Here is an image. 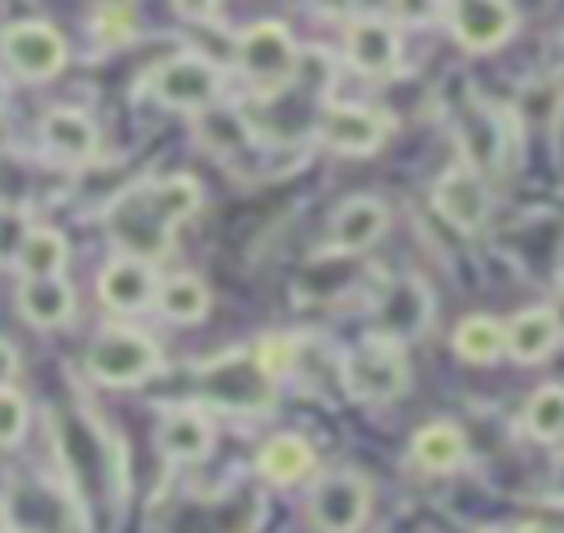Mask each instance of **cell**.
<instances>
[{"mask_svg": "<svg viewBox=\"0 0 564 533\" xmlns=\"http://www.w3.org/2000/svg\"><path fill=\"white\" fill-rule=\"evenodd\" d=\"M560 326L551 317L546 304H533V308H520L511 322H502V352H511L520 366H538L542 357L555 352L560 344Z\"/></svg>", "mask_w": 564, "mask_h": 533, "instance_id": "cell-17", "label": "cell"}, {"mask_svg": "<svg viewBox=\"0 0 564 533\" xmlns=\"http://www.w3.org/2000/svg\"><path fill=\"white\" fill-rule=\"evenodd\" d=\"M256 366L269 374V379H282V374H291V366H295V339H282V335H269V339H260L256 344Z\"/></svg>", "mask_w": 564, "mask_h": 533, "instance_id": "cell-30", "label": "cell"}, {"mask_svg": "<svg viewBox=\"0 0 564 533\" xmlns=\"http://www.w3.org/2000/svg\"><path fill=\"white\" fill-rule=\"evenodd\" d=\"M520 427H524V436H533L542 445L546 440H564V383L538 388L520 410Z\"/></svg>", "mask_w": 564, "mask_h": 533, "instance_id": "cell-26", "label": "cell"}, {"mask_svg": "<svg viewBox=\"0 0 564 533\" xmlns=\"http://www.w3.org/2000/svg\"><path fill=\"white\" fill-rule=\"evenodd\" d=\"M18 313L40 330H57L75 317V291L66 278H22Z\"/></svg>", "mask_w": 564, "mask_h": 533, "instance_id": "cell-19", "label": "cell"}, {"mask_svg": "<svg viewBox=\"0 0 564 533\" xmlns=\"http://www.w3.org/2000/svg\"><path fill=\"white\" fill-rule=\"evenodd\" d=\"M4 97H9V93H4V79H0V110H4Z\"/></svg>", "mask_w": 564, "mask_h": 533, "instance_id": "cell-39", "label": "cell"}, {"mask_svg": "<svg viewBox=\"0 0 564 533\" xmlns=\"http://www.w3.org/2000/svg\"><path fill=\"white\" fill-rule=\"evenodd\" d=\"M344 388L357 401H397L410 388L405 348L383 339V335H366L344 357Z\"/></svg>", "mask_w": 564, "mask_h": 533, "instance_id": "cell-3", "label": "cell"}, {"mask_svg": "<svg viewBox=\"0 0 564 533\" xmlns=\"http://www.w3.org/2000/svg\"><path fill=\"white\" fill-rule=\"evenodd\" d=\"M458 141H463V163L476 167V172H489L502 163V132H498V119L480 106H471L463 119H458Z\"/></svg>", "mask_w": 564, "mask_h": 533, "instance_id": "cell-24", "label": "cell"}, {"mask_svg": "<svg viewBox=\"0 0 564 533\" xmlns=\"http://www.w3.org/2000/svg\"><path fill=\"white\" fill-rule=\"evenodd\" d=\"M427 317H432V300H427V286L419 278H401L383 291L379 300V313H375V335L392 339V344H405L414 339L419 330H427Z\"/></svg>", "mask_w": 564, "mask_h": 533, "instance_id": "cell-15", "label": "cell"}, {"mask_svg": "<svg viewBox=\"0 0 564 533\" xmlns=\"http://www.w3.org/2000/svg\"><path fill=\"white\" fill-rule=\"evenodd\" d=\"M66 260H70V242L53 225H31L13 247V264L22 278H62Z\"/></svg>", "mask_w": 564, "mask_h": 533, "instance_id": "cell-22", "label": "cell"}, {"mask_svg": "<svg viewBox=\"0 0 564 533\" xmlns=\"http://www.w3.org/2000/svg\"><path fill=\"white\" fill-rule=\"evenodd\" d=\"M198 141L216 154H229V150H247L251 132L234 110H212L207 106V110H198Z\"/></svg>", "mask_w": 564, "mask_h": 533, "instance_id": "cell-28", "label": "cell"}, {"mask_svg": "<svg viewBox=\"0 0 564 533\" xmlns=\"http://www.w3.org/2000/svg\"><path fill=\"white\" fill-rule=\"evenodd\" d=\"M145 198H150V203H154V211L176 229L185 216H194V211H198L203 189H198V181H194V176H163V181H145Z\"/></svg>", "mask_w": 564, "mask_h": 533, "instance_id": "cell-27", "label": "cell"}, {"mask_svg": "<svg viewBox=\"0 0 564 533\" xmlns=\"http://www.w3.org/2000/svg\"><path fill=\"white\" fill-rule=\"evenodd\" d=\"M40 141L62 163H88V159H97V145H101L97 123L75 106H53L40 119Z\"/></svg>", "mask_w": 564, "mask_h": 533, "instance_id": "cell-16", "label": "cell"}, {"mask_svg": "<svg viewBox=\"0 0 564 533\" xmlns=\"http://www.w3.org/2000/svg\"><path fill=\"white\" fill-rule=\"evenodd\" d=\"M154 308H159L167 322H203L207 308H212V291H207V282L194 278V273H172V278L159 282Z\"/></svg>", "mask_w": 564, "mask_h": 533, "instance_id": "cell-23", "label": "cell"}, {"mask_svg": "<svg viewBox=\"0 0 564 533\" xmlns=\"http://www.w3.org/2000/svg\"><path fill=\"white\" fill-rule=\"evenodd\" d=\"M344 53H348L352 70L383 79L401 66V35L388 18H352L348 35H344Z\"/></svg>", "mask_w": 564, "mask_h": 533, "instance_id": "cell-13", "label": "cell"}, {"mask_svg": "<svg viewBox=\"0 0 564 533\" xmlns=\"http://www.w3.org/2000/svg\"><path fill=\"white\" fill-rule=\"evenodd\" d=\"M449 31L467 53H489L502 48L516 31V9L511 0H445Z\"/></svg>", "mask_w": 564, "mask_h": 533, "instance_id": "cell-10", "label": "cell"}, {"mask_svg": "<svg viewBox=\"0 0 564 533\" xmlns=\"http://www.w3.org/2000/svg\"><path fill=\"white\" fill-rule=\"evenodd\" d=\"M26 418H31L26 396H22L13 383H9V388H0V449L18 445V440L26 436Z\"/></svg>", "mask_w": 564, "mask_h": 533, "instance_id": "cell-29", "label": "cell"}, {"mask_svg": "<svg viewBox=\"0 0 564 533\" xmlns=\"http://www.w3.org/2000/svg\"><path fill=\"white\" fill-rule=\"evenodd\" d=\"M300 44H295V35L282 26V22H273V18H264V22H251L242 35H238V70L247 75V84L260 93V97H273V93H282L295 75H300Z\"/></svg>", "mask_w": 564, "mask_h": 533, "instance_id": "cell-2", "label": "cell"}, {"mask_svg": "<svg viewBox=\"0 0 564 533\" xmlns=\"http://www.w3.org/2000/svg\"><path fill=\"white\" fill-rule=\"evenodd\" d=\"M410 463L419 471H432V476H445V471H458L467 463V436L463 427L436 418V423H423L414 436H410Z\"/></svg>", "mask_w": 564, "mask_h": 533, "instance_id": "cell-20", "label": "cell"}, {"mask_svg": "<svg viewBox=\"0 0 564 533\" xmlns=\"http://www.w3.org/2000/svg\"><path fill=\"white\" fill-rule=\"evenodd\" d=\"M454 352L471 366H489L502 357V322L498 317H485V313H471L454 326Z\"/></svg>", "mask_w": 564, "mask_h": 533, "instance_id": "cell-25", "label": "cell"}, {"mask_svg": "<svg viewBox=\"0 0 564 533\" xmlns=\"http://www.w3.org/2000/svg\"><path fill=\"white\" fill-rule=\"evenodd\" d=\"M93 31H97L101 44H123V40H132V9H128V4L101 9V13L93 18Z\"/></svg>", "mask_w": 564, "mask_h": 533, "instance_id": "cell-31", "label": "cell"}, {"mask_svg": "<svg viewBox=\"0 0 564 533\" xmlns=\"http://www.w3.org/2000/svg\"><path fill=\"white\" fill-rule=\"evenodd\" d=\"M84 366L106 388H137V383H145V379H154L163 370V352L137 326H106L88 344Z\"/></svg>", "mask_w": 564, "mask_h": 533, "instance_id": "cell-1", "label": "cell"}, {"mask_svg": "<svg viewBox=\"0 0 564 533\" xmlns=\"http://www.w3.org/2000/svg\"><path fill=\"white\" fill-rule=\"evenodd\" d=\"M0 57L4 66L18 75V79H53L62 66H66V40L57 26L40 22V18H26V22H9L0 31Z\"/></svg>", "mask_w": 564, "mask_h": 533, "instance_id": "cell-7", "label": "cell"}, {"mask_svg": "<svg viewBox=\"0 0 564 533\" xmlns=\"http://www.w3.org/2000/svg\"><path fill=\"white\" fill-rule=\"evenodd\" d=\"M220 84H225L220 66L207 62L203 53H176V57L159 62V66L145 75V93H150L159 106H167V110H189V115L207 110V106L220 97Z\"/></svg>", "mask_w": 564, "mask_h": 533, "instance_id": "cell-4", "label": "cell"}, {"mask_svg": "<svg viewBox=\"0 0 564 533\" xmlns=\"http://www.w3.org/2000/svg\"><path fill=\"white\" fill-rule=\"evenodd\" d=\"M0 533H9V511H4V502H0Z\"/></svg>", "mask_w": 564, "mask_h": 533, "instance_id": "cell-38", "label": "cell"}, {"mask_svg": "<svg viewBox=\"0 0 564 533\" xmlns=\"http://www.w3.org/2000/svg\"><path fill=\"white\" fill-rule=\"evenodd\" d=\"M432 207L441 211L445 225H454L458 233H476L485 220H489V185H485V172L467 167V163H454L436 176L432 185Z\"/></svg>", "mask_w": 564, "mask_h": 533, "instance_id": "cell-8", "label": "cell"}, {"mask_svg": "<svg viewBox=\"0 0 564 533\" xmlns=\"http://www.w3.org/2000/svg\"><path fill=\"white\" fill-rule=\"evenodd\" d=\"M546 308H551V317H555V326H560V335H564V286L555 291V300H551Z\"/></svg>", "mask_w": 564, "mask_h": 533, "instance_id": "cell-36", "label": "cell"}, {"mask_svg": "<svg viewBox=\"0 0 564 533\" xmlns=\"http://www.w3.org/2000/svg\"><path fill=\"white\" fill-rule=\"evenodd\" d=\"M159 449L167 463H203L212 454V418L198 405H176L159 423Z\"/></svg>", "mask_w": 564, "mask_h": 533, "instance_id": "cell-18", "label": "cell"}, {"mask_svg": "<svg viewBox=\"0 0 564 533\" xmlns=\"http://www.w3.org/2000/svg\"><path fill=\"white\" fill-rule=\"evenodd\" d=\"M216 4H220V0H172V9H176L181 18H189V22H207V18L216 13Z\"/></svg>", "mask_w": 564, "mask_h": 533, "instance_id": "cell-34", "label": "cell"}, {"mask_svg": "<svg viewBox=\"0 0 564 533\" xmlns=\"http://www.w3.org/2000/svg\"><path fill=\"white\" fill-rule=\"evenodd\" d=\"M370 515V480L352 467L317 476L308 489V520L317 533H357Z\"/></svg>", "mask_w": 564, "mask_h": 533, "instance_id": "cell-5", "label": "cell"}, {"mask_svg": "<svg viewBox=\"0 0 564 533\" xmlns=\"http://www.w3.org/2000/svg\"><path fill=\"white\" fill-rule=\"evenodd\" d=\"M154 291H159V273L150 260L141 255H115L101 273H97V295L110 313H145L154 308Z\"/></svg>", "mask_w": 564, "mask_h": 533, "instance_id": "cell-12", "label": "cell"}, {"mask_svg": "<svg viewBox=\"0 0 564 533\" xmlns=\"http://www.w3.org/2000/svg\"><path fill=\"white\" fill-rule=\"evenodd\" d=\"M207 392H212V401H220L229 410H247V414H260L273 405V379L256 366V357H234V361H220L216 370H207Z\"/></svg>", "mask_w": 564, "mask_h": 533, "instance_id": "cell-14", "label": "cell"}, {"mask_svg": "<svg viewBox=\"0 0 564 533\" xmlns=\"http://www.w3.org/2000/svg\"><path fill=\"white\" fill-rule=\"evenodd\" d=\"M18 366H22V357H18V348L0 335V388H9L13 379H18Z\"/></svg>", "mask_w": 564, "mask_h": 533, "instance_id": "cell-33", "label": "cell"}, {"mask_svg": "<svg viewBox=\"0 0 564 533\" xmlns=\"http://www.w3.org/2000/svg\"><path fill=\"white\" fill-rule=\"evenodd\" d=\"M516 533H551V529H542V524H520Z\"/></svg>", "mask_w": 564, "mask_h": 533, "instance_id": "cell-37", "label": "cell"}, {"mask_svg": "<svg viewBox=\"0 0 564 533\" xmlns=\"http://www.w3.org/2000/svg\"><path fill=\"white\" fill-rule=\"evenodd\" d=\"M313 467H317V454H313V445H308L304 436H295V432H282V436L264 440L260 454H256V471H260L269 485H278V489H291V485L308 480Z\"/></svg>", "mask_w": 564, "mask_h": 533, "instance_id": "cell-21", "label": "cell"}, {"mask_svg": "<svg viewBox=\"0 0 564 533\" xmlns=\"http://www.w3.org/2000/svg\"><path fill=\"white\" fill-rule=\"evenodd\" d=\"M106 225H110L115 242L123 247V255H141V260H150V264L167 255L172 233H176V229L154 211V203L145 198V185L119 194V198L110 203V211H106Z\"/></svg>", "mask_w": 564, "mask_h": 533, "instance_id": "cell-6", "label": "cell"}, {"mask_svg": "<svg viewBox=\"0 0 564 533\" xmlns=\"http://www.w3.org/2000/svg\"><path fill=\"white\" fill-rule=\"evenodd\" d=\"M441 9H445V0H392V22L423 26V22H436Z\"/></svg>", "mask_w": 564, "mask_h": 533, "instance_id": "cell-32", "label": "cell"}, {"mask_svg": "<svg viewBox=\"0 0 564 533\" xmlns=\"http://www.w3.org/2000/svg\"><path fill=\"white\" fill-rule=\"evenodd\" d=\"M383 229H388V203L375 194H352L330 211L322 255H357V251L375 247L383 238Z\"/></svg>", "mask_w": 564, "mask_h": 533, "instance_id": "cell-9", "label": "cell"}, {"mask_svg": "<svg viewBox=\"0 0 564 533\" xmlns=\"http://www.w3.org/2000/svg\"><path fill=\"white\" fill-rule=\"evenodd\" d=\"M551 507H564V458L555 463V471H551V485H546V493H542Z\"/></svg>", "mask_w": 564, "mask_h": 533, "instance_id": "cell-35", "label": "cell"}, {"mask_svg": "<svg viewBox=\"0 0 564 533\" xmlns=\"http://www.w3.org/2000/svg\"><path fill=\"white\" fill-rule=\"evenodd\" d=\"M392 132V119L383 110H370V106H326L322 110V123H317V137L326 150L335 154H375Z\"/></svg>", "mask_w": 564, "mask_h": 533, "instance_id": "cell-11", "label": "cell"}]
</instances>
